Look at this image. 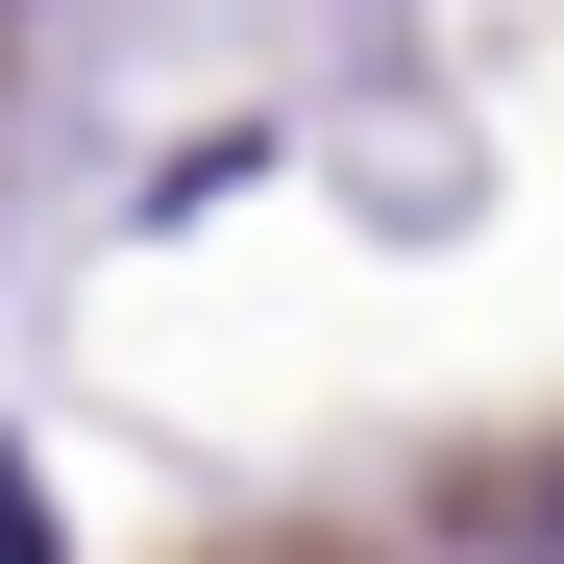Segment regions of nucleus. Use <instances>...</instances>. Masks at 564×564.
Segmentation results:
<instances>
[{
	"mask_svg": "<svg viewBox=\"0 0 564 564\" xmlns=\"http://www.w3.org/2000/svg\"><path fill=\"white\" fill-rule=\"evenodd\" d=\"M0 564H50V491H25V466H0Z\"/></svg>",
	"mask_w": 564,
	"mask_h": 564,
	"instance_id": "1",
	"label": "nucleus"
}]
</instances>
